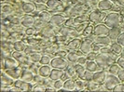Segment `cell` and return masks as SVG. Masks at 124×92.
Listing matches in <instances>:
<instances>
[{
  "mask_svg": "<svg viewBox=\"0 0 124 92\" xmlns=\"http://www.w3.org/2000/svg\"><path fill=\"white\" fill-rule=\"evenodd\" d=\"M110 48H111L112 51L113 52H115V53H117V54H120L121 52H122V50H123V47L120 45V44H118V42H115V43H112L110 45Z\"/></svg>",
  "mask_w": 124,
  "mask_h": 92,
  "instance_id": "30",
  "label": "cell"
},
{
  "mask_svg": "<svg viewBox=\"0 0 124 92\" xmlns=\"http://www.w3.org/2000/svg\"><path fill=\"white\" fill-rule=\"evenodd\" d=\"M76 33L77 31L72 29L70 26H64L61 29V34L63 36H73Z\"/></svg>",
  "mask_w": 124,
  "mask_h": 92,
  "instance_id": "23",
  "label": "cell"
},
{
  "mask_svg": "<svg viewBox=\"0 0 124 92\" xmlns=\"http://www.w3.org/2000/svg\"><path fill=\"white\" fill-rule=\"evenodd\" d=\"M51 70H52V69H51V66H49V65H42L41 67L38 69V74L41 75L44 78L50 77Z\"/></svg>",
  "mask_w": 124,
  "mask_h": 92,
  "instance_id": "18",
  "label": "cell"
},
{
  "mask_svg": "<svg viewBox=\"0 0 124 92\" xmlns=\"http://www.w3.org/2000/svg\"><path fill=\"white\" fill-rule=\"evenodd\" d=\"M63 90H77V82H75L73 79H66L64 80L63 83Z\"/></svg>",
  "mask_w": 124,
  "mask_h": 92,
  "instance_id": "17",
  "label": "cell"
},
{
  "mask_svg": "<svg viewBox=\"0 0 124 92\" xmlns=\"http://www.w3.org/2000/svg\"><path fill=\"white\" fill-rule=\"evenodd\" d=\"M75 67H76V70H77V74L78 75V78H80V79L83 80L84 78V74L86 73V71H87V69L85 66H83V65H81V64H78V65H75Z\"/></svg>",
  "mask_w": 124,
  "mask_h": 92,
  "instance_id": "27",
  "label": "cell"
},
{
  "mask_svg": "<svg viewBox=\"0 0 124 92\" xmlns=\"http://www.w3.org/2000/svg\"><path fill=\"white\" fill-rule=\"evenodd\" d=\"M36 9V5L32 2H26L23 5V10L25 13H32Z\"/></svg>",
  "mask_w": 124,
  "mask_h": 92,
  "instance_id": "25",
  "label": "cell"
},
{
  "mask_svg": "<svg viewBox=\"0 0 124 92\" xmlns=\"http://www.w3.org/2000/svg\"><path fill=\"white\" fill-rule=\"evenodd\" d=\"M122 30H123V32H124V25H123V28H122Z\"/></svg>",
  "mask_w": 124,
  "mask_h": 92,
  "instance_id": "59",
  "label": "cell"
},
{
  "mask_svg": "<svg viewBox=\"0 0 124 92\" xmlns=\"http://www.w3.org/2000/svg\"><path fill=\"white\" fill-rule=\"evenodd\" d=\"M120 57H121V58H123V59H124V49H123V50H122V52L120 53Z\"/></svg>",
  "mask_w": 124,
  "mask_h": 92,
  "instance_id": "58",
  "label": "cell"
},
{
  "mask_svg": "<svg viewBox=\"0 0 124 92\" xmlns=\"http://www.w3.org/2000/svg\"><path fill=\"white\" fill-rule=\"evenodd\" d=\"M88 20H89V16H86V15L78 16L74 18V25H80L82 23H85Z\"/></svg>",
  "mask_w": 124,
  "mask_h": 92,
  "instance_id": "29",
  "label": "cell"
},
{
  "mask_svg": "<svg viewBox=\"0 0 124 92\" xmlns=\"http://www.w3.org/2000/svg\"><path fill=\"white\" fill-rule=\"evenodd\" d=\"M14 86L21 89V91H31L33 90L34 86H32L30 82H25L22 79H17L14 82Z\"/></svg>",
  "mask_w": 124,
  "mask_h": 92,
  "instance_id": "8",
  "label": "cell"
},
{
  "mask_svg": "<svg viewBox=\"0 0 124 92\" xmlns=\"http://www.w3.org/2000/svg\"><path fill=\"white\" fill-rule=\"evenodd\" d=\"M50 61H51V59H50L49 56H42L41 60L39 61V63L41 65H49L50 64Z\"/></svg>",
  "mask_w": 124,
  "mask_h": 92,
  "instance_id": "42",
  "label": "cell"
},
{
  "mask_svg": "<svg viewBox=\"0 0 124 92\" xmlns=\"http://www.w3.org/2000/svg\"><path fill=\"white\" fill-rule=\"evenodd\" d=\"M46 89H47V86L43 84V85H37L34 86L33 91H46Z\"/></svg>",
  "mask_w": 124,
  "mask_h": 92,
  "instance_id": "44",
  "label": "cell"
},
{
  "mask_svg": "<svg viewBox=\"0 0 124 92\" xmlns=\"http://www.w3.org/2000/svg\"><path fill=\"white\" fill-rule=\"evenodd\" d=\"M41 58H42V55H41L40 53H37V52L32 53V54H30V56H29V60H30L32 62H34V63L39 62L40 60H41Z\"/></svg>",
  "mask_w": 124,
  "mask_h": 92,
  "instance_id": "37",
  "label": "cell"
},
{
  "mask_svg": "<svg viewBox=\"0 0 124 92\" xmlns=\"http://www.w3.org/2000/svg\"><path fill=\"white\" fill-rule=\"evenodd\" d=\"M46 51L48 52V53H57L58 52V48L57 47H50V48H48V49H46Z\"/></svg>",
  "mask_w": 124,
  "mask_h": 92,
  "instance_id": "49",
  "label": "cell"
},
{
  "mask_svg": "<svg viewBox=\"0 0 124 92\" xmlns=\"http://www.w3.org/2000/svg\"><path fill=\"white\" fill-rule=\"evenodd\" d=\"M37 49H38L37 45H28V46H26L23 52H24V54H32V53L37 52Z\"/></svg>",
  "mask_w": 124,
  "mask_h": 92,
  "instance_id": "35",
  "label": "cell"
},
{
  "mask_svg": "<svg viewBox=\"0 0 124 92\" xmlns=\"http://www.w3.org/2000/svg\"><path fill=\"white\" fill-rule=\"evenodd\" d=\"M14 78L10 76L8 74H1V85L2 86H10L14 84Z\"/></svg>",
  "mask_w": 124,
  "mask_h": 92,
  "instance_id": "13",
  "label": "cell"
},
{
  "mask_svg": "<svg viewBox=\"0 0 124 92\" xmlns=\"http://www.w3.org/2000/svg\"><path fill=\"white\" fill-rule=\"evenodd\" d=\"M87 61H88L87 58H85V57H79V59H78V61L77 63H79L81 65H85Z\"/></svg>",
  "mask_w": 124,
  "mask_h": 92,
  "instance_id": "51",
  "label": "cell"
},
{
  "mask_svg": "<svg viewBox=\"0 0 124 92\" xmlns=\"http://www.w3.org/2000/svg\"><path fill=\"white\" fill-rule=\"evenodd\" d=\"M81 41L80 39L78 38H75L72 41H70L67 45V49H71V50H77V49H80V45H81Z\"/></svg>",
  "mask_w": 124,
  "mask_h": 92,
  "instance_id": "22",
  "label": "cell"
},
{
  "mask_svg": "<svg viewBox=\"0 0 124 92\" xmlns=\"http://www.w3.org/2000/svg\"><path fill=\"white\" fill-rule=\"evenodd\" d=\"M119 70H120V66L118 63H112L108 67V73L111 74H118Z\"/></svg>",
  "mask_w": 124,
  "mask_h": 92,
  "instance_id": "34",
  "label": "cell"
},
{
  "mask_svg": "<svg viewBox=\"0 0 124 92\" xmlns=\"http://www.w3.org/2000/svg\"><path fill=\"white\" fill-rule=\"evenodd\" d=\"M54 34V31H53V28L50 27V26H46L42 29V35L46 37H50L53 35Z\"/></svg>",
  "mask_w": 124,
  "mask_h": 92,
  "instance_id": "33",
  "label": "cell"
},
{
  "mask_svg": "<svg viewBox=\"0 0 124 92\" xmlns=\"http://www.w3.org/2000/svg\"><path fill=\"white\" fill-rule=\"evenodd\" d=\"M101 52H103V53H110V52H112V49L111 48L109 47H103L102 49H101Z\"/></svg>",
  "mask_w": 124,
  "mask_h": 92,
  "instance_id": "52",
  "label": "cell"
},
{
  "mask_svg": "<svg viewBox=\"0 0 124 92\" xmlns=\"http://www.w3.org/2000/svg\"><path fill=\"white\" fill-rule=\"evenodd\" d=\"M96 53L95 52H91V53H89L87 55V60L88 61H94L95 60V58H96Z\"/></svg>",
  "mask_w": 124,
  "mask_h": 92,
  "instance_id": "50",
  "label": "cell"
},
{
  "mask_svg": "<svg viewBox=\"0 0 124 92\" xmlns=\"http://www.w3.org/2000/svg\"><path fill=\"white\" fill-rule=\"evenodd\" d=\"M19 65H20V61L16 60L14 57L13 58L9 57V58L4 59V69H6V70L16 69V68H19Z\"/></svg>",
  "mask_w": 124,
  "mask_h": 92,
  "instance_id": "10",
  "label": "cell"
},
{
  "mask_svg": "<svg viewBox=\"0 0 124 92\" xmlns=\"http://www.w3.org/2000/svg\"><path fill=\"white\" fill-rule=\"evenodd\" d=\"M22 72L19 68H16V69H11V70H7V74H8L10 76H12L15 80L20 79L21 78V74H22Z\"/></svg>",
  "mask_w": 124,
  "mask_h": 92,
  "instance_id": "26",
  "label": "cell"
},
{
  "mask_svg": "<svg viewBox=\"0 0 124 92\" xmlns=\"http://www.w3.org/2000/svg\"><path fill=\"white\" fill-rule=\"evenodd\" d=\"M109 27H107L106 24H97L94 27V31H93V35L95 36H106L108 35L109 34Z\"/></svg>",
  "mask_w": 124,
  "mask_h": 92,
  "instance_id": "7",
  "label": "cell"
},
{
  "mask_svg": "<svg viewBox=\"0 0 124 92\" xmlns=\"http://www.w3.org/2000/svg\"><path fill=\"white\" fill-rule=\"evenodd\" d=\"M11 22H12L13 24H19L20 22H22V21L19 18H14L12 21H11Z\"/></svg>",
  "mask_w": 124,
  "mask_h": 92,
  "instance_id": "57",
  "label": "cell"
},
{
  "mask_svg": "<svg viewBox=\"0 0 124 92\" xmlns=\"http://www.w3.org/2000/svg\"><path fill=\"white\" fill-rule=\"evenodd\" d=\"M66 74L68 75L70 78H73V79L78 78V75L77 74L76 67H75V66H72V65H68V67L66 68Z\"/></svg>",
  "mask_w": 124,
  "mask_h": 92,
  "instance_id": "24",
  "label": "cell"
},
{
  "mask_svg": "<svg viewBox=\"0 0 124 92\" xmlns=\"http://www.w3.org/2000/svg\"><path fill=\"white\" fill-rule=\"evenodd\" d=\"M78 59H79V55L78 53H76V52H70V53L67 54V61L69 62H71V63L78 62Z\"/></svg>",
  "mask_w": 124,
  "mask_h": 92,
  "instance_id": "31",
  "label": "cell"
},
{
  "mask_svg": "<svg viewBox=\"0 0 124 92\" xmlns=\"http://www.w3.org/2000/svg\"><path fill=\"white\" fill-rule=\"evenodd\" d=\"M117 42H118V44H120L124 48V32H122V33L119 35V36H118V39H117Z\"/></svg>",
  "mask_w": 124,
  "mask_h": 92,
  "instance_id": "46",
  "label": "cell"
},
{
  "mask_svg": "<svg viewBox=\"0 0 124 92\" xmlns=\"http://www.w3.org/2000/svg\"><path fill=\"white\" fill-rule=\"evenodd\" d=\"M112 91H115V92H122V91H124V84H122V83H119L118 85H117V86L113 88V90H112Z\"/></svg>",
  "mask_w": 124,
  "mask_h": 92,
  "instance_id": "45",
  "label": "cell"
},
{
  "mask_svg": "<svg viewBox=\"0 0 124 92\" xmlns=\"http://www.w3.org/2000/svg\"><path fill=\"white\" fill-rule=\"evenodd\" d=\"M93 42L96 45L101 46V47H108L112 44V40L108 35H106V36H95Z\"/></svg>",
  "mask_w": 124,
  "mask_h": 92,
  "instance_id": "12",
  "label": "cell"
},
{
  "mask_svg": "<svg viewBox=\"0 0 124 92\" xmlns=\"http://www.w3.org/2000/svg\"><path fill=\"white\" fill-rule=\"evenodd\" d=\"M13 45H14V48L13 49H15L16 51H20V52L24 51L25 48H26L24 41H17V42H15Z\"/></svg>",
  "mask_w": 124,
  "mask_h": 92,
  "instance_id": "32",
  "label": "cell"
},
{
  "mask_svg": "<svg viewBox=\"0 0 124 92\" xmlns=\"http://www.w3.org/2000/svg\"><path fill=\"white\" fill-rule=\"evenodd\" d=\"M51 17H52V16H51L49 12H47V11H41L40 14H39V19H40L41 21H45V22H50Z\"/></svg>",
  "mask_w": 124,
  "mask_h": 92,
  "instance_id": "36",
  "label": "cell"
},
{
  "mask_svg": "<svg viewBox=\"0 0 124 92\" xmlns=\"http://www.w3.org/2000/svg\"><path fill=\"white\" fill-rule=\"evenodd\" d=\"M118 77L119 78V80L121 81V82H124V69L123 68H120V70L118 71Z\"/></svg>",
  "mask_w": 124,
  "mask_h": 92,
  "instance_id": "48",
  "label": "cell"
},
{
  "mask_svg": "<svg viewBox=\"0 0 124 92\" xmlns=\"http://www.w3.org/2000/svg\"><path fill=\"white\" fill-rule=\"evenodd\" d=\"M35 33H36V29L33 28V27H29V28H27L26 31H25V34H26L27 35H30V36L34 35Z\"/></svg>",
  "mask_w": 124,
  "mask_h": 92,
  "instance_id": "47",
  "label": "cell"
},
{
  "mask_svg": "<svg viewBox=\"0 0 124 92\" xmlns=\"http://www.w3.org/2000/svg\"><path fill=\"white\" fill-rule=\"evenodd\" d=\"M121 33H122V31L119 27H113V28H110V30H109L108 36L110 37L112 41H115L118 39V37L119 36V35Z\"/></svg>",
  "mask_w": 124,
  "mask_h": 92,
  "instance_id": "19",
  "label": "cell"
},
{
  "mask_svg": "<svg viewBox=\"0 0 124 92\" xmlns=\"http://www.w3.org/2000/svg\"><path fill=\"white\" fill-rule=\"evenodd\" d=\"M77 82V90H84L87 87V82L85 80L76 81Z\"/></svg>",
  "mask_w": 124,
  "mask_h": 92,
  "instance_id": "39",
  "label": "cell"
},
{
  "mask_svg": "<svg viewBox=\"0 0 124 92\" xmlns=\"http://www.w3.org/2000/svg\"><path fill=\"white\" fill-rule=\"evenodd\" d=\"M12 57H14L16 60H18L19 61H23L25 60L24 55L23 54V52H20V51H16V52H13Z\"/></svg>",
  "mask_w": 124,
  "mask_h": 92,
  "instance_id": "40",
  "label": "cell"
},
{
  "mask_svg": "<svg viewBox=\"0 0 124 92\" xmlns=\"http://www.w3.org/2000/svg\"><path fill=\"white\" fill-rule=\"evenodd\" d=\"M122 23H123V18L118 12H111L107 14L105 20V24L109 28L120 27V25Z\"/></svg>",
  "mask_w": 124,
  "mask_h": 92,
  "instance_id": "2",
  "label": "cell"
},
{
  "mask_svg": "<svg viewBox=\"0 0 124 92\" xmlns=\"http://www.w3.org/2000/svg\"><path fill=\"white\" fill-rule=\"evenodd\" d=\"M2 11H3V13L6 12V11L10 12V11H11V7H10L9 6H4L3 7H2Z\"/></svg>",
  "mask_w": 124,
  "mask_h": 92,
  "instance_id": "56",
  "label": "cell"
},
{
  "mask_svg": "<svg viewBox=\"0 0 124 92\" xmlns=\"http://www.w3.org/2000/svg\"><path fill=\"white\" fill-rule=\"evenodd\" d=\"M65 21H66V18L62 14H55V15H52L50 23L53 26H62L63 23H65Z\"/></svg>",
  "mask_w": 124,
  "mask_h": 92,
  "instance_id": "11",
  "label": "cell"
},
{
  "mask_svg": "<svg viewBox=\"0 0 124 92\" xmlns=\"http://www.w3.org/2000/svg\"><path fill=\"white\" fill-rule=\"evenodd\" d=\"M85 67H86L88 71L93 72V73H95V72L99 71V69H101L95 61H88L86 62V64H85Z\"/></svg>",
  "mask_w": 124,
  "mask_h": 92,
  "instance_id": "20",
  "label": "cell"
},
{
  "mask_svg": "<svg viewBox=\"0 0 124 92\" xmlns=\"http://www.w3.org/2000/svg\"><path fill=\"white\" fill-rule=\"evenodd\" d=\"M118 55L115 52H110V53H103L100 52L96 55V58L94 61L97 62V64L100 66L101 69H106L108 68L112 63H114V61L118 60Z\"/></svg>",
  "mask_w": 124,
  "mask_h": 92,
  "instance_id": "1",
  "label": "cell"
},
{
  "mask_svg": "<svg viewBox=\"0 0 124 92\" xmlns=\"http://www.w3.org/2000/svg\"><path fill=\"white\" fill-rule=\"evenodd\" d=\"M106 18V14L105 12H103V11H101V10H93L89 15L90 21H92L93 23H97V24L105 21Z\"/></svg>",
  "mask_w": 124,
  "mask_h": 92,
  "instance_id": "4",
  "label": "cell"
},
{
  "mask_svg": "<svg viewBox=\"0 0 124 92\" xmlns=\"http://www.w3.org/2000/svg\"><path fill=\"white\" fill-rule=\"evenodd\" d=\"M93 31H94V27H93V25H87L84 32H83V35L86 37L91 36L93 34Z\"/></svg>",
  "mask_w": 124,
  "mask_h": 92,
  "instance_id": "38",
  "label": "cell"
},
{
  "mask_svg": "<svg viewBox=\"0 0 124 92\" xmlns=\"http://www.w3.org/2000/svg\"><path fill=\"white\" fill-rule=\"evenodd\" d=\"M63 83H64V80H62V79L56 80L55 82H54L53 87L55 88L56 90H60V89L63 88Z\"/></svg>",
  "mask_w": 124,
  "mask_h": 92,
  "instance_id": "41",
  "label": "cell"
},
{
  "mask_svg": "<svg viewBox=\"0 0 124 92\" xmlns=\"http://www.w3.org/2000/svg\"><path fill=\"white\" fill-rule=\"evenodd\" d=\"M46 5L50 9H56L58 7L62 5V2L61 0H48Z\"/></svg>",
  "mask_w": 124,
  "mask_h": 92,
  "instance_id": "28",
  "label": "cell"
},
{
  "mask_svg": "<svg viewBox=\"0 0 124 92\" xmlns=\"http://www.w3.org/2000/svg\"><path fill=\"white\" fill-rule=\"evenodd\" d=\"M93 72H90V71H86V73H85V74H84V78H83V80H85V81H92L93 80Z\"/></svg>",
  "mask_w": 124,
  "mask_h": 92,
  "instance_id": "43",
  "label": "cell"
},
{
  "mask_svg": "<svg viewBox=\"0 0 124 92\" xmlns=\"http://www.w3.org/2000/svg\"><path fill=\"white\" fill-rule=\"evenodd\" d=\"M64 75V73H63V70L62 69H57V68H52L51 70V73L50 74V78L52 79L53 81H56V80L62 79Z\"/></svg>",
  "mask_w": 124,
  "mask_h": 92,
  "instance_id": "15",
  "label": "cell"
},
{
  "mask_svg": "<svg viewBox=\"0 0 124 92\" xmlns=\"http://www.w3.org/2000/svg\"><path fill=\"white\" fill-rule=\"evenodd\" d=\"M107 76V74H106V70H102V71H97L95 73H93V81L94 83L98 84V85H101V84H104L105 81H106V78Z\"/></svg>",
  "mask_w": 124,
  "mask_h": 92,
  "instance_id": "9",
  "label": "cell"
},
{
  "mask_svg": "<svg viewBox=\"0 0 124 92\" xmlns=\"http://www.w3.org/2000/svg\"><path fill=\"white\" fill-rule=\"evenodd\" d=\"M121 81L119 80V78L118 77V75L116 74H107L106 78V81H105V86L107 88V90H113V88L115 86L118 85Z\"/></svg>",
  "mask_w": 124,
  "mask_h": 92,
  "instance_id": "5",
  "label": "cell"
},
{
  "mask_svg": "<svg viewBox=\"0 0 124 92\" xmlns=\"http://www.w3.org/2000/svg\"><path fill=\"white\" fill-rule=\"evenodd\" d=\"M24 42H27V43L29 44V45H37V40L31 38V39H28V40H24Z\"/></svg>",
  "mask_w": 124,
  "mask_h": 92,
  "instance_id": "54",
  "label": "cell"
},
{
  "mask_svg": "<svg viewBox=\"0 0 124 92\" xmlns=\"http://www.w3.org/2000/svg\"><path fill=\"white\" fill-rule=\"evenodd\" d=\"M34 78H35V74L34 73L30 71V70H24L22 72V74H21V78L23 81H25V82H33L34 81Z\"/></svg>",
  "mask_w": 124,
  "mask_h": 92,
  "instance_id": "16",
  "label": "cell"
},
{
  "mask_svg": "<svg viewBox=\"0 0 124 92\" xmlns=\"http://www.w3.org/2000/svg\"><path fill=\"white\" fill-rule=\"evenodd\" d=\"M69 61L65 60L63 57H55L53 59H51L50 61V66L52 68H57V69H62V70H65L68 67Z\"/></svg>",
  "mask_w": 124,
  "mask_h": 92,
  "instance_id": "3",
  "label": "cell"
},
{
  "mask_svg": "<svg viewBox=\"0 0 124 92\" xmlns=\"http://www.w3.org/2000/svg\"><path fill=\"white\" fill-rule=\"evenodd\" d=\"M114 7V3L111 0H101L98 3V7L100 10L102 11H106V10H110Z\"/></svg>",
  "mask_w": 124,
  "mask_h": 92,
  "instance_id": "14",
  "label": "cell"
},
{
  "mask_svg": "<svg viewBox=\"0 0 124 92\" xmlns=\"http://www.w3.org/2000/svg\"><path fill=\"white\" fill-rule=\"evenodd\" d=\"M56 55L58 56V57H64V56L67 55V53H66L64 50H61V51H58V52L56 53Z\"/></svg>",
  "mask_w": 124,
  "mask_h": 92,
  "instance_id": "55",
  "label": "cell"
},
{
  "mask_svg": "<svg viewBox=\"0 0 124 92\" xmlns=\"http://www.w3.org/2000/svg\"><path fill=\"white\" fill-rule=\"evenodd\" d=\"M21 23L23 24V26L27 27V28H29V27H33V25L35 24V19L33 18L32 16H30V15L25 16V17L23 18Z\"/></svg>",
  "mask_w": 124,
  "mask_h": 92,
  "instance_id": "21",
  "label": "cell"
},
{
  "mask_svg": "<svg viewBox=\"0 0 124 92\" xmlns=\"http://www.w3.org/2000/svg\"><path fill=\"white\" fill-rule=\"evenodd\" d=\"M117 63L120 66V68H123L124 69V59L123 58H118L117 60Z\"/></svg>",
  "mask_w": 124,
  "mask_h": 92,
  "instance_id": "53",
  "label": "cell"
},
{
  "mask_svg": "<svg viewBox=\"0 0 124 92\" xmlns=\"http://www.w3.org/2000/svg\"><path fill=\"white\" fill-rule=\"evenodd\" d=\"M93 43H94V42H93L92 39H85V40H83V41L81 42L80 49H79L80 51L82 52V54L88 55L89 53L93 52V47H94Z\"/></svg>",
  "mask_w": 124,
  "mask_h": 92,
  "instance_id": "6",
  "label": "cell"
}]
</instances>
